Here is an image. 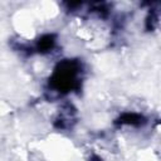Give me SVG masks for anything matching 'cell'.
Listing matches in <instances>:
<instances>
[{
    "label": "cell",
    "instance_id": "obj_1",
    "mask_svg": "<svg viewBox=\"0 0 161 161\" xmlns=\"http://www.w3.org/2000/svg\"><path fill=\"white\" fill-rule=\"evenodd\" d=\"M77 65L72 62H64L59 68L55 70L53 77V86L57 89H70L73 88V84L77 82Z\"/></svg>",
    "mask_w": 161,
    "mask_h": 161
}]
</instances>
